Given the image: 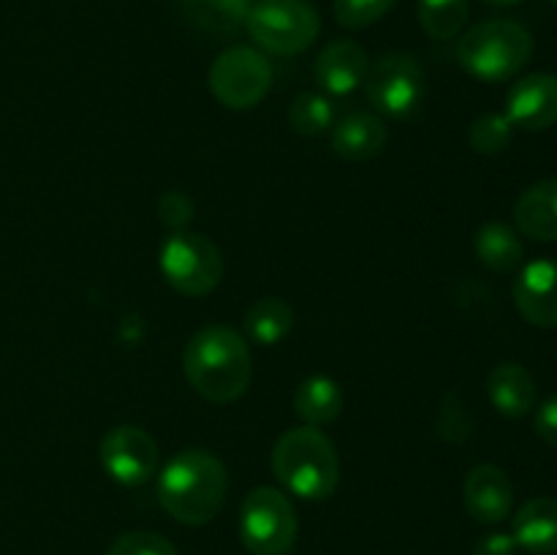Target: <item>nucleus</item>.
<instances>
[{"label":"nucleus","mask_w":557,"mask_h":555,"mask_svg":"<svg viewBox=\"0 0 557 555\" xmlns=\"http://www.w3.org/2000/svg\"><path fill=\"white\" fill-rule=\"evenodd\" d=\"M183 370L196 395L226 406L248 392L253 359L245 337L226 324H210L196 332L183 351Z\"/></svg>","instance_id":"1"},{"label":"nucleus","mask_w":557,"mask_h":555,"mask_svg":"<svg viewBox=\"0 0 557 555\" xmlns=\"http://www.w3.org/2000/svg\"><path fill=\"white\" fill-rule=\"evenodd\" d=\"M226 466L207 449H183L158 473V501L183 526H207L223 509Z\"/></svg>","instance_id":"2"},{"label":"nucleus","mask_w":557,"mask_h":555,"mask_svg":"<svg viewBox=\"0 0 557 555\" xmlns=\"http://www.w3.org/2000/svg\"><path fill=\"white\" fill-rule=\"evenodd\" d=\"M272 473L283 490L305 501H324L341 484V457L321 428H292L272 449Z\"/></svg>","instance_id":"3"},{"label":"nucleus","mask_w":557,"mask_h":555,"mask_svg":"<svg viewBox=\"0 0 557 555\" xmlns=\"http://www.w3.org/2000/svg\"><path fill=\"white\" fill-rule=\"evenodd\" d=\"M533 58V36L515 20H487L457 41V60L482 82H506Z\"/></svg>","instance_id":"4"},{"label":"nucleus","mask_w":557,"mask_h":555,"mask_svg":"<svg viewBox=\"0 0 557 555\" xmlns=\"http://www.w3.org/2000/svg\"><path fill=\"white\" fill-rule=\"evenodd\" d=\"M245 30L264 52L292 58L313 47L321 16L310 0H256L245 20Z\"/></svg>","instance_id":"5"},{"label":"nucleus","mask_w":557,"mask_h":555,"mask_svg":"<svg viewBox=\"0 0 557 555\" xmlns=\"http://www.w3.org/2000/svg\"><path fill=\"white\" fill-rule=\"evenodd\" d=\"M299 520L283 490L256 488L239 509V539L253 555H288L297 544Z\"/></svg>","instance_id":"6"},{"label":"nucleus","mask_w":557,"mask_h":555,"mask_svg":"<svg viewBox=\"0 0 557 555\" xmlns=\"http://www.w3.org/2000/svg\"><path fill=\"white\" fill-rule=\"evenodd\" d=\"M163 278L185 297H207L223 278V256L210 237L199 232H172L158 254Z\"/></svg>","instance_id":"7"},{"label":"nucleus","mask_w":557,"mask_h":555,"mask_svg":"<svg viewBox=\"0 0 557 555\" xmlns=\"http://www.w3.org/2000/svg\"><path fill=\"white\" fill-rule=\"evenodd\" d=\"M428 92L424 69L413 54L389 52L375 60L364 79V96L375 112L386 118L406 120L419 112Z\"/></svg>","instance_id":"8"},{"label":"nucleus","mask_w":557,"mask_h":555,"mask_svg":"<svg viewBox=\"0 0 557 555\" xmlns=\"http://www.w3.org/2000/svg\"><path fill=\"white\" fill-rule=\"evenodd\" d=\"M272 87V65L253 47H232L210 65V90L226 109H253Z\"/></svg>","instance_id":"9"},{"label":"nucleus","mask_w":557,"mask_h":555,"mask_svg":"<svg viewBox=\"0 0 557 555\" xmlns=\"http://www.w3.org/2000/svg\"><path fill=\"white\" fill-rule=\"evenodd\" d=\"M158 444L139 424H117L101 441V466L125 488L150 482L158 471Z\"/></svg>","instance_id":"10"},{"label":"nucleus","mask_w":557,"mask_h":555,"mask_svg":"<svg viewBox=\"0 0 557 555\" xmlns=\"http://www.w3.org/2000/svg\"><path fill=\"white\" fill-rule=\"evenodd\" d=\"M506 118L522 131L553 128L557 123V76L539 71L517 79L506 98Z\"/></svg>","instance_id":"11"},{"label":"nucleus","mask_w":557,"mask_h":555,"mask_svg":"<svg viewBox=\"0 0 557 555\" xmlns=\"http://www.w3.org/2000/svg\"><path fill=\"white\" fill-rule=\"evenodd\" d=\"M462 501H466V509L473 520L484 522V526H495V522H504L511 515L515 484H511L509 473L504 468L493 466V462H482V466L468 471Z\"/></svg>","instance_id":"12"},{"label":"nucleus","mask_w":557,"mask_h":555,"mask_svg":"<svg viewBox=\"0 0 557 555\" xmlns=\"http://www.w3.org/2000/svg\"><path fill=\"white\" fill-rule=\"evenodd\" d=\"M515 305L533 326H557V261H531L515 281Z\"/></svg>","instance_id":"13"},{"label":"nucleus","mask_w":557,"mask_h":555,"mask_svg":"<svg viewBox=\"0 0 557 555\" xmlns=\"http://www.w3.org/2000/svg\"><path fill=\"white\" fill-rule=\"evenodd\" d=\"M370 71V58L357 41H332L315 58L313 76L321 90L330 96H351L364 85Z\"/></svg>","instance_id":"14"},{"label":"nucleus","mask_w":557,"mask_h":555,"mask_svg":"<svg viewBox=\"0 0 557 555\" xmlns=\"http://www.w3.org/2000/svg\"><path fill=\"white\" fill-rule=\"evenodd\" d=\"M386 141H389L386 123L370 112L346 114L332 128V150L346 161H370L386 150Z\"/></svg>","instance_id":"15"},{"label":"nucleus","mask_w":557,"mask_h":555,"mask_svg":"<svg viewBox=\"0 0 557 555\" xmlns=\"http://www.w3.org/2000/svg\"><path fill=\"white\" fill-rule=\"evenodd\" d=\"M511 536L531 555L557 553V498L539 495L525 501L511 520Z\"/></svg>","instance_id":"16"},{"label":"nucleus","mask_w":557,"mask_h":555,"mask_svg":"<svg viewBox=\"0 0 557 555\" xmlns=\"http://www.w3.org/2000/svg\"><path fill=\"white\" fill-rule=\"evenodd\" d=\"M520 234L539 243H557V180H539L520 194L515 205Z\"/></svg>","instance_id":"17"},{"label":"nucleus","mask_w":557,"mask_h":555,"mask_svg":"<svg viewBox=\"0 0 557 555\" xmlns=\"http://www.w3.org/2000/svg\"><path fill=\"white\" fill-rule=\"evenodd\" d=\"M487 395L490 403L504 417L511 419L528 417L533 411V406H536V384H533V375L517 362H500L498 368H493V373L487 379Z\"/></svg>","instance_id":"18"},{"label":"nucleus","mask_w":557,"mask_h":555,"mask_svg":"<svg viewBox=\"0 0 557 555\" xmlns=\"http://www.w3.org/2000/svg\"><path fill=\"white\" fill-rule=\"evenodd\" d=\"M253 0H177L185 20L201 33L228 38L245 27Z\"/></svg>","instance_id":"19"},{"label":"nucleus","mask_w":557,"mask_h":555,"mask_svg":"<svg viewBox=\"0 0 557 555\" xmlns=\"http://www.w3.org/2000/svg\"><path fill=\"white\" fill-rule=\"evenodd\" d=\"M294 411L310 428H321L341 417L343 390L330 375H310L294 392Z\"/></svg>","instance_id":"20"},{"label":"nucleus","mask_w":557,"mask_h":555,"mask_svg":"<svg viewBox=\"0 0 557 555\" xmlns=\"http://www.w3.org/2000/svg\"><path fill=\"white\" fill-rule=\"evenodd\" d=\"M294 308L283 297L256 299L245 313V332L259 346H277L294 330Z\"/></svg>","instance_id":"21"},{"label":"nucleus","mask_w":557,"mask_h":555,"mask_svg":"<svg viewBox=\"0 0 557 555\" xmlns=\"http://www.w3.org/2000/svg\"><path fill=\"white\" fill-rule=\"evenodd\" d=\"M473 250H476L479 261L495 272H511L525 254L517 229L500 221H490L479 229L476 237H473Z\"/></svg>","instance_id":"22"},{"label":"nucleus","mask_w":557,"mask_h":555,"mask_svg":"<svg viewBox=\"0 0 557 555\" xmlns=\"http://www.w3.org/2000/svg\"><path fill=\"white\" fill-rule=\"evenodd\" d=\"M419 22L435 41H449L466 27L471 3L468 0H419Z\"/></svg>","instance_id":"23"},{"label":"nucleus","mask_w":557,"mask_h":555,"mask_svg":"<svg viewBox=\"0 0 557 555\" xmlns=\"http://www.w3.org/2000/svg\"><path fill=\"white\" fill-rule=\"evenodd\" d=\"M288 123L305 136L324 134L330 125H335V103L321 92H299L288 107Z\"/></svg>","instance_id":"24"},{"label":"nucleus","mask_w":557,"mask_h":555,"mask_svg":"<svg viewBox=\"0 0 557 555\" xmlns=\"http://www.w3.org/2000/svg\"><path fill=\"white\" fill-rule=\"evenodd\" d=\"M515 125L506 114H482L471 125V147L482 156H498L511 145Z\"/></svg>","instance_id":"25"},{"label":"nucleus","mask_w":557,"mask_h":555,"mask_svg":"<svg viewBox=\"0 0 557 555\" xmlns=\"http://www.w3.org/2000/svg\"><path fill=\"white\" fill-rule=\"evenodd\" d=\"M397 0H335V16L348 30H362L389 14Z\"/></svg>","instance_id":"26"},{"label":"nucleus","mask_w":557,"mask_h":555,"mask_svg":"<svg viewBox=\"0 0 557 555\" xmlns=\"http://www.w3.org/2000/svg\"><path fill=\"white\" fill-rule=\"evenodd\" d=\"M107 555H180L166 536L152 531H125L112 542Z\"/></svg>","instance_id":"27"},{"label":"nucleus","mask_w":557,"mask_h":555,"mask_svg":"<svg viewBox=\"0 0 557 555\" xmlns=\"http://www.w3.org/2000/svg\"><path fill=\"white\" fill-rule=\"evenodd\" d=\"M158 218L172 232H183L190 223V218H194V201L183 190H166L161 201H158Z\"/></svg>","instance_id":"28"},{"label":"nucleus","mask_w":557,"mask_h":555,"mask_svg":"<svg viewBox=\"0 0 557 555\" xmlns=\"http://www.w3.org/2000/svg\"><path fill=\"white\" fill-rule=\"evenodd\" d=\"M533 428H536L539 439L544 444L557 449V395L542 403V408L536 411V419H533Z\"/></svg>","instance_id":"29"},{"label":"nucleus","mask_w":557,"mask_h":555,"mask_svg":"<svg viewBox=\"0 0 557 555\" xmlns=\"http://www.w3.org/2000/svg\"><path fill=\"white\" fill-rule=\"evenodd\" d=\"M517 542L511 533H487V536H482L476 542V547H473V555H517Z\"/></svg>","instance_id":"30"},{"label":"nucleus","mask_w":557,"mask_h":555,"mask_svg":"<svg viewBox=\"0 0 557 555\" xmlns=\"http://www.w3.org/2000/svg\"><path fill=\"white\" fill-rule=\"evenodd\" d=\"M484 3H490V5H515V3H520V0H484Z\"/></svg>","instance_id":"31"},{"label":"nucleus","mask_w":557,"mask_h":555,"mask_svg":"<svg viewBox=\"0 0 557 555\" xmlns=\"http://www.w3.org/2000/svg\"><path fill=\"white\" fill-rule=\"evenodd\" d=\"M549 3H555V5H557V0H549Z\"/></svg>","instance_id":"32"}]
</instances>
